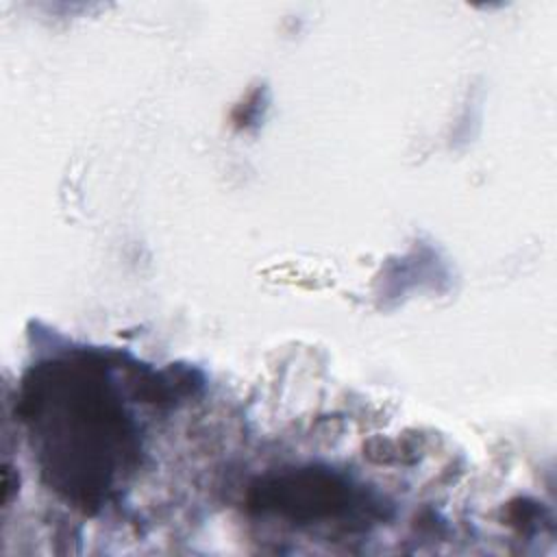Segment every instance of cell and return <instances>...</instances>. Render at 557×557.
<instances>
[{
    "instance_id": "cell-1",
    "label": "cell",
    "mask_w": 557,
    "mask_h": 557,
    "mask_svg": "<svg viewBox=\"0 0 557 557\" xmlns=\"http://www.w3.org/2000/svg\"><path fill=\"white\" fill-rule=\"evenodd\" d=\"M20 413L39 437L50 485L78 505H98L137 455L133 426L100 363L39 366L24 383Z\"/></svg>"
},
{
    "instance_id": "cell-2",
    "label": "cell",
    "mask_w": 557,
    "mask_h": 557,
    "mask_svg": "<svg viewBox=\"0 0 557 557\" xmlns=\"http://www.w3.org/2000/svg\"><path fill=\"white\" fill-rule=\"evenodd\" d=\"M350 485L329 470L302 468L259 481L248 496V507L261 513H278L292 522L335 518L350 509Z\"/></svg>"
}]
</instances>
